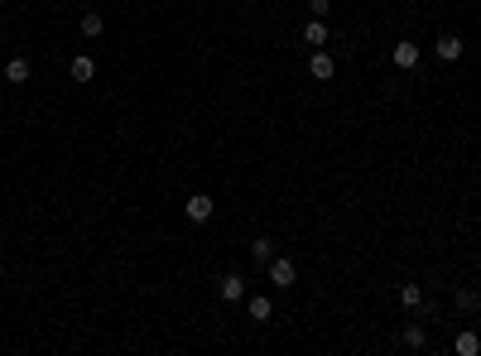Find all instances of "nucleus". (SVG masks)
Listing matches in <instances>:
<instances>
[{
    "instance_id": "nucleus-1",
    "label": "nucleus",
    "mask_w": 481,
    "mask_h": 356,
    "mask_svg": "<svg viewBox=\"0 0 481 356\" xmlns=\"http://www.w3.org/2000/svg\"><path fill=\"white\" fill-rule=\"evenodd\" d=\"M265 274H269V284H279V289H294V284H298L294 260H284V255H274V260L265 265Z\"/></svg>"
},
{
    "instance_id": "nucleus-2",
    "label": "nucleus",
    "mask_w": 481,
    "mask_h": 356,
    "mask_svg": "<svg viewBox=\"0 0 481 356\" xmlns=\"http://www.w3.org/2000/svg\"><path fill=\"white\" fill-rule=\"evenodd\" d=\"M183 212H188V221H212V212H217V202L207 197V192H193L183 202Z\"/></svg>"
},
{
    "instance_id": "nucleus-3",
    "label": "nucleus",
    "mask_w": 481,
    "mask_h": 356,
    "mask_svg": "<svg viewBox=\"0 0 481 356\" xmlns=\"http://www.w3.org/2000/svg\"><path fill=\"white\" fill-rule=\"evenodd\" d=\"M419 58H424V49H419L414 39H400V44H395V68L409 73V68H419Z\"/></svg>"
},
{
    "instance_id": "nucleus-4",
    "label": "nucleus",
    "mask_w": 481,
    "mask_h": 356,
    "mask_svg": "<svg viewBox=\"0 0 481 356\" xmlns=\"http://www.w3.org/2000/svg\"><path fill=\"white\" fill-rule=\"evenodd\" d=\"M308 73H313V82H332V73H337V63H332V54H308Z\"/></svg>"
},
{
    "instance_id": "nucleus-5",
    "label": "nucleus",
    "mask_w": 481,
    "mask_h": 356,
    "mask_svg": "<svg viewBox=\"0 0 481 356\" xmlns=\"http://www.w3.org/2000/svg\"><path fill=\"white\" fill-rule=\"evenodd\" d=\"M29 73H34V63H29V58H10V63H5V82H10V87H25Z\"/></svg>"
},
{
    "instance_id": "nucleus-6",
    "label": "nucleus",
    "mask_w": 481,
    "mask_h": 356,
    "mask_svg": "<svg viewBox=\"0 0 481 356\" xmlns=\"http://www.w3.org/2000/svg\"><path fill=\"white\" fill-rule=\"evenodd\" d=\"M68 73H73V82H92V78H97V58H92V54H78L73 63H68Z\"/></svg>"
},
{
    "instance_id": "nucleus-7",
    "label": "nucleus",
    "mask_w": 481,
    "mask_h": 356,
    "mask_svg": "<svg viewBox=\"0 0 481 356\" xmlns=\"http://www.w3.org/2000/svg\"><path fill=\"white\" fill-rule=\"evenodd\" d=\"M217 294H221L226 303H240V294H245V279H240V274H221V279H217Z\"/></svg>"
},
{
    "instance_id": "nucleus-8",
    "label": "nucleus",
    "mask_w": 481,
    "mask_h": 356,
    "mask_svg": "<svg viewBox=\"0 0 481 356\" xmlns=\"http://www.w3.org/2000/svg\"><path fill=\"white\" fill-rule=\"evenodd\" d=\"M433 54L443 58V63H457V58H462V39H457V34H443V39L433 44Z\"/></svg>"
},
{
    "instance_id": "nucleus-9",
    "label": "nucleus",
    "mask_w": 481,
    "mask_h": 356,
    "mask_svg": "<svg viewBox=\"0 0 481 356\" xmlns=\"http://www.w3.org/2000/svg\"><path fill=\"white\" fill-rule=\"evenodd\" d=\"M78 29H82V39H102V34H106V20H102L97 10H87L78 20Z\"/></svg>"
},
{
    "instance_id": "nucleus-10",
    "label": "nucleus",
    "mask_w": 481,
    "mask_h": 356,
    "mask_svg": "<svg viewBox=\"0 0 481 356\" xmlns=\"http://www.w3.org/2000/svg\"><path fill=\"white\" fill-rule=\"evenodd\" d=\"M400 342H404V347H409V352H424V347H428V332L419 328V323H409V328L400 332Z\"/></svg>"
},
{
    "instance_id": "nucleus-11",
    "label": "nucleus",
    "mask_w": 481,
    "mask_h": 356,
    "mask_svg": "<svg viewBox=\"0 0 481 356\" xmlns=\"http://www.w3.org/2000/svg\"><path fill=\"white\" fill-rule=\"evenodd\" d=\"M245 308H250V323H269V313H274V303H269L265 294H255V299L245 303Z\"/></svg>"
},
{
    "instance_id": "nucleus-12",
    "label": "nucleus",
    "mask_w": 481,
    "mask_h": 356,
    "mask_svg": "<svg viewBox=\"0 0 481 356\" xmlns=\"http://www.w3.org/2000/svg\"><path fill=\"white\" fill-rule=\"evenodd\" d=\"M453 352H457V356H477V352H481V337H477V332H457Z\"/></svg>"
},
{
    "instance_id": "nucleus-13",
    "label": "nucleus",
    "mask_w": 481,
    "mask_h": 356,
    "mask_svg": "<svg viewBox=\"0 0 481 356\" xmlns=\"http://www.w3.org/2000/svg\"><path fill=\"white\" fill-rule=\"evenodd\" d=\"M303 39H308L313 49H322V44H327V25H322V20H308V25H303Z\"/></svg>"
},
{
    "instance_id": "nucleus-14",
    "label": "nucleus",
    "mask_w": 481,
    "mask_h": 356,
    "mask_svg": "<svg viewBox=\"0 0 481 356\" xmlns=\"http://www.w3.org/2000/svg\"><path fill=\"white\" fill-rule=\"evenodd\" d=\"M250 255H255L260 265H269V260H274V241H269V236H255V241H250Z\"/></svg>"
},
{
    "instance_id": "nucleus-15",
    "label": "nucleus",
    "mask_w": 481,
    "mask_h": 356,
    "mask_svg": "<svg viewBox=\"0 0 481 356\" xmlns=\"http://www.w3.org/2000/svg\"><path fill=\"white\" fill-rule=\"evenodd\" d=\"M400 303L404 308H419V303H424V289H419V284H400Z\"/></svg>"
},
{
    "instance_id": "nucleus-16",
    "label": "nucleus",
    "mask_w": 481,
    "mask_h": 356,
    "mask_svg": "<svg viewBox=\"0 0 481 356\" xmlns=\"http://www.w3.org/2000/svg\"><path fill=\"white\" fill-rule=\"evenodd\" d=\"M453 303H457V308H477V289H457V294H453Z\"/></svg>"
},
{
    "instance_id": "nucleus-17",
    "label": "nucleus",
    "mask_w": 481,
    "mask_h": 356,
    "mask_svg": "<svg viewBox=\"0 0 481 356\" xmlns=\"http://www.w3.org/2000/svg\"><path fill=\"white\" fill-rule=\"evenodd\" d=\"M308 10H313V15H318V20H322V15L332 10V0H308Z\"/></svg>"
},
{
    "instance_id": "nucleus-18",
    "label": "nucleus",
    "mask_w": 481,
    "mask_h": 356,
    "mask_svg": "<svg viewBox=\"0 0 481 356\" xmlns=\"http://www.w3.org/2000/svg\"><path fill=\"white\" fill-rule=\"evenodd\" d=\"M0 5H5V0H0Z\"/></svg>"
}]
</instances>
